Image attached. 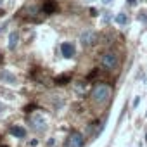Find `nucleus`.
I'll use <instances>...</instances> for the list:
<instances>
[{"instance_id": "nucleus-16", "label": "nucleus", "mask_w": 147, "mask_h": 147, "mask_svg": "<svg viewBox=\"0 0 147 147\" xmlns=\"http://www.w3.org/2000/svg\"><path fill=\"white\" fill-rule=\"evenodd\" d=\"M109 14H111V12H106V16H104V23H107V21L111 19V16H109Z\"/></svg>"}, {"instance_id": "nucleus-7", "label": "nucleus", "mask_w": 147, "mask_h": 147, "mask_svg": "<svg viewBox=\"0 0 147 147\" xmlns=\"http://www.w3.org/2000/svg\"><path fill=\"white\" fill-rule=\"evenodd\" d=\"M18 42H19V33L18 31H11L9 33V42H7V47L11 50H14L18 47Z\"/></svg>"}, {"instance_id": "nucleus-15", "label": "nucleus", "mask_w": 147, "mask_h": 147, "mask_svg": "<svg viewBox=\"0 0 147 147\" xmlns=\"http://www.w3.org/2000/svg\"><path fill=\"white\" fill-rule=\"evenodd\" d=\"M126 4H128V5H131V7H133V5H137V0H126Z\"/></svg>"}, {"instance_id": "nucleus-12", "label": "nucleus", "mask_w": 147, "mask_h": 147, "mask_svg": "<svg viewBox=\"0 0 147 147\" xmlns=\"http://www.w3.org/2000/svg\"><path fill=\"white\" fill-rule=\"evenodd\" d=\"M69 82V75H62V76H57L55 78V83L57 85H66Z\"/></svg>"}, {"instance_id": "nucleus-13", "label": "nucleus", "mask_w": 147, "mask_h": 147, "mask_svg": "<svg viewBox=\"0 0 147 147\" xmlns=\"http://www.w3.org/2000/svg\"><path fill=\"white\" fill-rule=\"evenodd\" d=\"M138 21H142V23H145V21H147V16H145V12H140V14H138Z\"/></svg>"}, {"instance_id": "nucleus-18", "label": "nucleus", "mask_w": 147, "mask_h": 147, "mask_svg": "<svg viewBox=\"0 0 147 147\" xmlns=\"http://www.w3.org/2000/svg\"><path fill=\"white\" fill-rule=\"evenodd\" d=\"M2 111H4V106H2V102H0V114H2Z\"/></svg>"}, {"instance_id": "nucleus-5", "label": "nucleus", "mask_w": 147, "mask_h": 147, "mask_svg": "<svg viewBox=\"0 0 147 147\" xmlns=\"http://www.w3.org/2000/svg\"><path fill=\"white\" fill-rule=\"evenodd\" d=\"M83 144H85V138L78 131H73L67 138V147H83Z\"/></svg>"}, {"instance_id": "nucleus-14", "label": "nucleus", "mask_w": 147, "mask_h": 147, "mask_svg": "<svg viewBox=\"0 0 147 147\" xmlns=\"http://www.w3.org/2000/svg\"><path fill=\"white\" fill-rule=\"evenodd\" d=\"M138 104H140V95H137V97L133 99V107H137Z\"/></svg>"}, {"instance_id": "nucleus-1", "label": "nucleus", "mask_w": 147, "mask_h": 147, "mask_svg": "<svg viewBox=\"0 0 147 147\" xmlns=\"http://www.w3.org/2000/svg\"><path fill=\"white\" fill-rule=\"evenodd\" d=\"M92 99L95 104H106L109 99H111V87L100 83V85H95L94 90H92Z\"/></svg>"}, {"instance_id": "nucleus-11", "label": "nucleus", "mask_w": 147, "mask_h": 147, "mask_svg": "<svg viewBox=\"0 0 147 147\" xmlns=\"http://www.w3.org/2000/svg\"><path fill=\"white\" fill-rule=\"evenodd\" d=\"M114 21H116L118 24H121V26H123V24H126V23H128V16H126L125 12H119V14L116 16V19H114Z\"/></svg>"}, {"instance_id": "nucleus-10", "label": "nucleus", "mask_w": 147, "mask_h": 147, "mask_svg": "<svg viewBox=\"0 0 147 147\" xmlns=\"http://www.w3.org/2000/svg\"><path fill=\"white\" fill-rule=\"evenodd\" d=\"M43 11H45V14L55 12L57 11V4L54 2V0H49V2H45V5H43Z\"/></svg>"}, {"instance_id": "nucleus-6", "label": "nucleus", "mask_w": 147, "mask_h": 147, "mask_svg": "<svg viewBox=\"0 0 147 147\" xmlns=\"http://www.w3.org/2000/svg\"><path fill=\"white\" fill-rule=\"evenodd\" d=\"M61 54L66 57V59H71L73 55H75V45L69 43V42H64L61 45Z\"/></svg>"}, {"instance_id": "nucleus-9", "label": "nucleus", "mask_w": 147, "mask_h": 147, "mask_svg": "<svg viewBox=\"0 0 147 147\" xmlns=\"http://www.w3.org/2000/svg\"><path fill=\"white\" fill-rule=\"evenodd\" d=\"M0 80H4L7 83H16V76L9 71H0Z\"/></svg>"}, {"instance_id": "nucleus-8", "label": "nucleus", "mask_w": 147, "mask_h": 147, "mask_svg": "<svg viewBox=\"0 0 147 147\" xmlns=\"http://www.w3.org/2000/svg\"><path fill=\"white\" fill-rule=\"evenodd\" d=\"M11 135H14V137H18V138H24L26 137V130L23 128V126H19V125H14V126H11Z\"/></svg>"}, {"instance_id": "nucleus-2", "label": "nucleus", "mask_w": 147, "mask_h": 147, "mask_svg": "<svg viewBox=\"0 0 147 147\" xmlns=\"http://www.w3.org/2000/svg\"><path fill=\"white\" fill-rule=\"evenodd\" d=\"M118 55L114 54V52H106L104 55H102V59H100V64H102V67L104 69H107V71H113V69H116L118 67Z\"/></svg>"}, {"instance_id": "nucleus-4", "label": "nucleus", "mask_w": 147, "mask_h": 147, "mask_svg": "<svg viewBox=\"0 0 147 147\" xmlns=\"http://www.w3.org/2000/svg\"><path fill=\"white\" fill-rule=\"evenodd\" d=\"M97 33L94 31V30H85L82 35H80V42H82V45L83 47H92L95 42H97Z\"/></svg>"}, {"instance_id": "nucleus-3", "label": "nucleus", "mask_w": 147, "mask_h": 147, "mask_svg": "<svg viewBox=\"0 0 147 147\" xmlns=\"http://www.w3.org/2000/svg\"><path fill=\"white\" fill-rule=\"evenodd\" d=\"M30 123H31L33 130H36V131H45V130H47V119H45L40 113H35V114L30 118Z\"/></svg>"}, {"instance_id": "nucleus-17", "label": "nucleus", "mask_w": 147, "mask_h": 147, "mask_svg": "<svg viewBox=\"0 0 147 147\" xmlns=\"http://www.w3.org/2000/svg\"><path fill=\"white\" fill-rule=\"evenodd\" d=\"M102 2H104V4H106V5H109V4H111V2H113V0H102Z\"/></svg>"}]
</instances>
